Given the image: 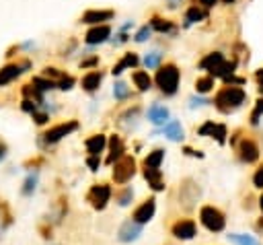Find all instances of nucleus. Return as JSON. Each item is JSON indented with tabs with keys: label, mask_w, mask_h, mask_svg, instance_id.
Wrapping results in <instances>:
<instances>
[{
	"label": "nucleus",
	"mask_w": 263,
	"mask_h": 245,
	"mask_svg": "<svg viewBox=\"0 0 263 245\" xmlns=\"http://www.w3.org/2000/svg\"><path fill=\"white\" fill-rule=\"evenodd\" d=\"M164 148H154L146 154V159L142 161V169H160L162 161H164Z\"/></svg>",
	"instance_id": "obj_23"
},
{
	"label": "nucleus",
	"mask_w": 263,
	"mask_h": 245,
	"mask_svg": "<svg viewBox=\"0 0 263 245\" xmlns=\"http://www.w3.org/2000/svg\"><path fill=\"white\" fill-rule=\"evenodd\" d=\"M132 80H134V84L138 86V91H150V89H152V78H150L148 72H144V70H136V72L132 74Z\"/></svg>",
	"instance_id": "obj_29"
},
{
	"label": "nucleus",
	"mask_w": 263,
	"mask_h": 245,
	"mask_svg": "<svg viewBox=\"0 0 263 245\" xmlns=\"http://www.w3.org/2000/svg\"><path fill=\"white\" fill-rule=\"evenodd\" d=\"M179 2H181V0H166V6H168V8H177Z\"/></svg>",
	"instance_id": "obj_48"
},
{
	"label": "nucleus",
	"mask_w": 263,
	"mask_h": 245,
	"mask_svg": "<svg viewBox=\"0 0 263 245\" xmlns=\"http://www.w3.org/2000/svg\"><path fill=\"white\" fill-rule=\"evenodd\" d=\"M113 198H115V204L125 208L134 202V187L132 185H119L115 191H113Z\"/></svg>",
	"instance_id": "obj_25"
},
{
	"label": "nucleus",
	"mask_w": 263,
	"mask_h": 245,
	"mask_svg": "<svg viewBox=\"0 0 263 245\" xmlns=\"http://www.w3.org/2000/svg\"><path fill=\"white\" fill-rule=\"evenodd\" d=\"M142 173H144V179L152 191H164L166 185H164V177H162L160 169H142Z\"/></svg>",
	"instance_id": "obj_19"
},
{
	"label": "nucleus",
	"mask_w": 263,
	"mask_h": 245,
	"mask_svg": "<svg viewBox=\"0 0 263 245\" xmlns=\"http://www.w3.org/2000/svg\"><path fill=\"white\" fill-rule=\"evenodd\" d=\"M150 35H152V27H150V25H144V27H142V29L136 33V37H134V39H136L138 43H144V41H146Z\"/></svg>",
	"instance_id": "obj_35"
},
{
	"label": "nucleus",
	"mask_w": 263,
	"mask_h": 245,
	"mask_svg": "<svg viewBox=\"0 0 263 245\" xmlns=\"http://www.w3.org/2000/svg\"><path fill=\"white\" fill-rule=\"evenodd\" d=\"M142 231H144V226L142 224H138L136 220H132V218H125L121 224H119V229H117V241L119 243H123V245H129V243H136L140 237H142Z\"/></svg>",
	"instance_id": "obj_9"
},
{
	"label": "nucleus",
	"mask_w": 263,
	"mask_h": 245,
	"mask_svg": "<svg viewBox=\"0 0 263 245\" xmlns=\"http://www.w3.org/2000/svg\"><path fill=\"white\" fill-rule=\"evenodd\" d=\"M183 152H185V154H189V156H197V159H203V154H201L199 150H193V148H189V146H185V148H183Z\"/></svg>",
	"instance_id": "obj_43"
},
{
	"label": "nucleus",
	"mask_w": 263,
	"mask_h": 245,
	"mask_svg": "<svg viewBox=\"0 0 263 245\" xmlns=\"http://www.w3.org/2000/svg\"><path fill=\"white\" fill-rule=\"evenodd\" d=\"M205 19H208V12H205L201 6L193 4V6H189L187 12H185V23H183V27H191L193 23H199V21H205Z\"/></svg>",
	"instance_id": "obj_27"
},
{
	"label": "nucleus",
	"mask_w": 263,
	"mask_h": 245,
	"mask_svg": "<svg viewBox=\"0 0 263 245\" xmlns=\"http://www.w3.org/2000/svg\"><path fill=\"white\" fill-rule=\"evenodd\" d=\"M107 146H109V154H107V159H105L107 165H113V163H117L121 156H125V144H123V140H121L119 134H111V138L107 140Z\"/></svg>",
	"instance_id": "obj_13"
},
{
	"label": "nucleus",
	"mask_w": 263,
	"mask_h": 245,
	"mask_svg": "<svg viewBox=\"0 0 263 245\" xmlns=\"http://www.w3.org/2000/svg\"><path fill=\"white\" fill-rule=\"evenodd\" d=\"M111 167H113L111 179H113V183H117V185H127V183L132 181V177L136 175V159H134L132 154L121 156V159H119L117 163H113Z\"/></svg>",
	"instance_id": "obj_5"
},
{
	"label": "nucleus",
	"mask_w": 263,
	"mask_h": 245,
	"mask_svg": "<svg viewBox=\"0 0 263 245\" xmlns=\"http://www.w3.org/2000/svg\"><path fill=\"white\" fill-rule=\"evenodd\" d=\"M197 134H199V136H210V138H214L218 144H224V142H226V136H228V130H226L224 124L205 121L201 128H197Z\"/></svg>",
	"instance_id": "obj_11"
},
{
	"label": "nucleus",
	"mask_w": 263,
	"mask_h": 245,
	"mask_svg": "<svg viewBox=\"0 0 263 245\" xmlns=\"http://www.w3.org/2000/svg\"><path fill=\"white\" fill-rule=\"evenodd\" d=\"M113 10H99V8H90L86 10L82 16H80V23H86V25H105V21H111L113 19Z\"/></svg>",
	"instance_id": "obj_14"
},
{
	"label": "nucleus",
	"mask_w": 263,
	"mask_h": 245,
	"mask_svg": "<svg viewBox=\"0 0 263 245\" xmlns=\"http://www.w3.org/2000/svg\"><path fill=\"white\" fill-rule=\"evenodd\" d=\"M31 86H33L35 91H39L41 95H43L45 91H53V89H58L55 80L45 78V76H35V78H33V82H31Z\"/></svg>",
	"instance_id": "obj_31"
},
{
	"label": "nucleus",
	"mask_w": 263,
	"mask_h": 245,
	"mask_svg": "<svg viewBox=\"0 0 263 245\" xmlns=\"http://www.w3.org/2000/svg\"><path fill=\"white\" fill-rule=\"evenodd\" d=\"M162 62V54L160 51H150L144 56V66L146 68H158Z\"/></svg>",
	"instance_id": "obj_33"
},
{
	"label": "nucleus",
	"mask_w": 263,
	"mask_h": 245,
	"mask_svg": "<svg viewBox=\"0 0 263 245\" xmlns=\"http://www.w3.org/2000/svg\"><path fill=\"white\" fill-rule=\"evenodd\" d=\"M39 233H41V237H43V239H51V237H53V235H51V233H53V229L49 226V222L39 224Z\"/></svg>",
	"instance_id": "obj_40"
},
{
	"label": "nucleus",
	"mask_w": 263,
	"mask_h": 245,
	"mask_svg": "<svg viewBox=\"0 0 263 245\" xmlns=\"http://www.w3.org/2000/svg\"><path fill=\"white\" fill-rule=\"evenodd\" d=\"M129 95H132V91L127 89L125 82H115V84H113V97H115V99L123 101V99H127Z\"/></svg>",
	"instance_id": "obj_34"
},
{
	"label": "nucleus",
	"mask_w": 263,
	"mask_h": 245,
	"mask_svg": "<svg viewBox=\"0 0 263 245\" xmlns=\"http://www.w3.org/2000/svg\"><path fill=\"white\" fill-rule=\"evenodd\" d=\"M31 117L35 119V124H37V126H43V124H47V119H49V113H47L45 109H37V111H35Z\"/></svg>",
	"instance_id": "obj_36"
},
{
	"label": "nucleus",
	"mask_w": 263,
	"mask_h": 245,
	"mask_svg": "<svg viewBox=\"0 0 263 245\" xmlns=\"http://www.w3.org/2000/svg\"><path fill=\"white\" fill-rule=\"evenodd\" d=\"M37 183H39V175H37V171H35V173H29V175L25 177V181H23L21 194H23L25 198L33 196V194H35V189H37Z\"/></svg>",
	"instance_id": "obj_30"
},
{
	"label": "nucleus",
	"mask_w": 263,
	"mask_h": 245,
	"mask_svg": "<svg viewBox=\"0 0 263 245\" xmlns=\"http://www.w3.org/2000/svg\"><path fill=\"white\" fill-rule=\"evenodd\" d=\"M140 64V58L134 54V51H129V54H125L113 68H111V72H113V76H119L123 70H127V68H136Z\"/></svg>",
	"instance_id": "obj_24"
},
{
	"label": "nucleus",
	"mask_w": 263,
	"mask_h": 245,
	"mask_svg": "<svg viewBox=\"0 0 263 245\" xmlns=\"http://www.w3.org/2000/svg\"><path fill=\"white\" fill-rule=\"evenodd\" d=\"M160 132H162L168 140H173V142H181V140L185 138V130H183L181 121H177V119H168V121L162 126Z\"/></svg>",
	"instance_id": "obj_20"
},
{
	"label": "nucleus",
	"mask_w": 263,
	"mask_h": 245,
	"mask_svg": "<svg viewBox=\"0 0 263 245\" xmlns=\"http://www.w3.org/2000/svg\"><path fill=\"white\" fill-rule=\"evenodd\" d=\"M257 82H259V91L263 93V68L257 72Z\"/></svg>",
	"instance_id": "obj_47"
},
{
	"label": "nucleus",
	"mask_w": 263,
	"mask_h": 245,
	"mask_svg": "<svg viewBox=\"0 0 263 245\" xmlns=\"http://www.w3.org/2000/svg\"><path fill=\"white\" fill-rule=\"evenodd\" d=\"M138 119H140V107H138V105H134V107L125 109V111L119 115L117 124H119V126H123L125 130H132V128H136V126H138Z\"/></svg>",
	"instance_id": "obj_21"
},
{
	"label": "nucleus",
	"mask_w": 263,
	"mask_h": 245,
	"mask_svg": "<svg viewBox=\"0 0 263 245\" xmlns=\"http://www.w3.org/2000/svg\"><path fill=\"white\" fill-rule=\"evenodd\" d=\"M253 185L257 189H263V165H259L255 169V173H253Z\"/></svg>",
	"instance_id": "obj_37"
},
{
	"label": "nucleus",
	"mask_w": 263,
	"mask_h": 245,
	"mask_svg": "<svg viewBox=\"0 0 263 245\" xmlns=\"http://www.w3.org/2000/svg\"><path fill=\"white\" fill-rule=\"evenodd\" d=\"M234 148H236V152H238V159H240L242 163H247V165H251V163H255V161L259 159V146H257V142L251 140V138H242L238 144H234Z\"/></svg>",
	"instance_id": "obj_10"
},
{
	"label": "nucleus",
	"mask_w": 263,
	"mask_h": 245,
	"mask_svg": "<svg viewBox=\"0 0 263 245\" xmlns=\"http://www.w3.org/2000/svg\"><path fill=\"white\" fill-rule=\"evenodd\" d=\"M27 68H31V62H16V64H8V66H4L2 70H0V86H4V84H8V82H12L14 78H18Z\"/></svg>",
	"instance_id": "obj_12"
},
{
	"label": "nucleus",
	"mask_w": 263,
	"mask_h": 245,
	"mask_svg": "<svg viewBox=\"0 0 263 245\" xmlns=\"http://www.w3.org/2000/svg\"><path fill=\"white\" fill-rule=\"evenodd\" d=\"M154 214H156V198L154 196H150V198H146V200H142L134 210H132V220H136L138 224H142V226H146L152 218H154Z\"/></svg>",
	"instance_id": "obj_8"
},
{
	"label": "nucleus",
	"mask_w": 263,
	"mask_h": 245,
	"mask_svg": "<svg viewBox=\"0 0 263 245\" xmlns=\"http://www.w3.org/2000/svg\"><path fill=\"white\" fill-rule=\"evenodd\" d=\"M168 233L173 235V239L185 243V241H193L197 237V222L189 216H183V218H177L168 224Z\"/></svg>",
	"instance_id": "obj_6"
},
{
	"label": "nucleus",
	"mask_w": 263,
	"mask_h": 245,
	"mask_svg": "<svg viewBox=\"0 0 263 245\" xmlns=\"http://www.w3.org/2000/svg\"><path fill=\"white\" fill-rule=\"evenodd\" d=\"M189 103H191V107H195V105H205V103H210V101H205V99H195V97H191V99H189Z\"/></svg>",
	"instance_id": "obj_46"
},
{
	"label": "nucleus",
	"mask_w": 263,
	"mask_h": 245,
	"mask_svg": "<svg viewBox=\"0 0 263 245\" xmlns=\"http://www.w3.org/2000/svg\"><path fill=\"white\" fill-rule=\"evenodd\" d=\"M146 115H148V121L154 124V126H164V124L171 119L168 109H166L164 105H160V103H152V105L148 107Z\"/></svg>",
	"instance_id": "obj_16"
},
{
	"label": "nucleus",
	"mask_w": 263,
	"mask_h": 245,
	"mask_svg": "<svg viewBox=\"0 0 263 245\" xmlns=\"http://www.w3.org/2000/svg\"><path fill=\"white\" fill-rule=\"evenodd\" d=\"M86 167H88L92 173H97L99 167H101V159H99V156H86Z\"/></svg>",
	"instance_id": "obj_39"
},
{
	"label": "nucleus",
	"mask_w": 263,
	"mask_h": 245,
	"mask_svg": "<svg viewBox=\"0 0 263 245\" xmlns=\"http://www.w3.org/2000/svg\"><path fill=\"white\" fill-rule=\"evenodd\" d=\"M111 200H113V187H111L109 183H105V181L92 183V185L88 187V191H86V202H88V206H90L92 210H97V212H103V210L109 206Z\"/></svg>",
	"instance_id": "obj_4"
},
{
	"label": "nucleus",
	"mask_w": 263,
	"mask_h": 245,
	"mask_svg": "<svg viewBox=\"0 0 263 245\" xmlns=\"http://www.w3.org/2000/svg\"><path fill=\"white\" fill-rule=\"evenodd\" d=\"M55 84H58V89H62V91H70V89H72V84H74V78L64 74L60 80H55Z\"/></svg>",
	"instance_id": "obj_38"
},
{
	"label": "nucleus",
	"mask_w": 263,
	"mask_h": 245,
	"mask_svg": "<svg viewBox=\"0 0 263 245\" xmlns=\"http://www.w3.org/2000/svg\"><path fill=\"white\" fill-rule=\"evenodd\" d=\"M115 37H117V39H113V43H115V45H121V43H125V41H127V35H125L123 31H121L119 35H115Z\"/></svg>",
	"instance_id": "obj_44"
},
{
	"label": "nucleus",
	"mask_w": 263,
	"mask_h": 245,
	"mask_svg": "<svg viewBox=\"0 0 263 245\" xmlns=\"http://www.w3.org/2000/svg\"><path fill=\"white\" fill-rule=\"evenodd\" d=\"M101 80H103V72L90 70V72H86V74L82 76L80 84H82V89H84L86 93H95V91L101 86Z\"/></svg>",
	"instance_id": "obj_22"
},
{
	"label": "nucleus",
	"mask_w": 263,
	"mask_h": 245,
	"mask_svg": "<svg viewBox=\"0 0 263 245\" xmlns=\"http://www.w3.org/2000/svg\"><path fill=\"white\" fill-rule=\"evenodd\" d=\"M179 78H181L179 68L175 64H164V66H158V72H156L154 80H156V86L160 89V93L171 97L179 89Z\"/></svg>",
	"instance_id": "obj_3"
},
{
	"label": "nucleus",
	"mask_w": 263,
	"mask_h": 245,
	"mask_svg": "<svg viewBox=\"0 0 263 245\" xmlns=\"http://www.w3.org/2000/svg\"><path fill=\"white\" fill-rule=\"evenodd\" d=\"M97 64H99V58H97V56H92V58H88V60L80 62V66H82V68H90V66H97Z\"/></svg>",
	"instance_id": "obj_42"
},
{
	"label": "nucleus",
	"mask_w": 263,
	"mask_h": 245,
	"mask_svg": "<svg viewBox=\"0 0 263 245\" xmlns=\"http://www.w3.org/2000/svg\"><path fill=\"white\" fill-rule=\"evenodd\" d=\"M78 130V121L76 119H68V121H62V124H55L51 128H47L43 134H41V142L51 146V144H58L62 138L70 136L72 132Z\"/></svg>",
	"instance_id": "obj_7"
},
{
	"label": "nucleus",
	"mask_w": 263,
	"mask_h": 245,
	"mask_svg": "<svg viewBox=\"0 0 263 245\" xmlns=\"http://www.w3.org/2000/svg\"><path fill=\"white\" fill-rule=\"evenodd\" d=\"M84 148L88 152V156H99L105 148H107V136L105 134H92L84 140Z\"/></svg>",
	"instance_id": "obj_18"
},
{
	"label": "nucleus",
	"mask_w": 263,
	"mask_h": 245,
	"mask_svg": "<svg viewBox=\"0 0 263 245\" xmlns=\"http://www.w3.org/2000/svg\"><path fill=\"white\" fill-rule=\"evenodd\" d=\"M197 2H199V6H201V8H212L218 0H197Z\"/></svg>",
	"instance_id": "obj_45"
},
{
	"label": "nucleus",
	"mask_w": 263,
	"mask_h": 245,
	"mask_svg": "<svg viewBox=\"0 0 263 245\" xmlns=\"http://www.w3.org/2000/svg\"><path fill=\"white\" fill-rule=\"evenodd\" d=\"M247 101V93L240 89V86H224L218 91L216 99H214V105L218 111L222 113H232L234 109H238L242 103Z\"/></svg>",
	"instance_id": "obj_1"
},
{
	"label": "nucleus",
	"mask_w": 263,
	"mask_h": 245,
	"mask_svg": "<svg viewBox=\"0 0 263 245\" xmlns=\"http://www.w3.org/2000/svg\"><path fill=\"white\" fill-rule=\"evenodd\" d=\"M222 2H224V4H232L234 0H222Z\"/></svg>",
	"instance_id": "obj_51"
},
{
	"label": "nucleus",
	"mask_w": 263,
	"mask_h": 245,
	"mask_svg": "<svg viewBox=\"0 0 263 245\" xmlns=\"http://www.w3.org/2000/svg\"><path fill=\"white\" fill-rule=\"evenodd\" d=\"M109 37H111V27L109 25H97V27L88 29V33L84 35V41L88 45H99V43H105Z\"/></svg>",
	"instance_id": "obj_15"
},
{
	"label": "nucleus",
	"mask_w": 263,
	"mask_h": 245,
	"mask_svg": "<svg viewBox=\"0 0 263 245\" xmlns=\"http://www.w3.org/2000/svg\"><path fill=\"white\" fill-rule=\"evenodd\" d=\"M150 27H152V31H158V33H164V35H175L177 33V25L173 21H166V19H160V16H152Z\"/></svg>",
	"instance_id": "obj_26"
},
{
	"label": "nucleus",
	"mask_w": 263,
	"mask_h": 245,
	"mask_svg": "<svg viewBox=\"0 0 263 245\" xmlns=\"http://www.w3.org/2000/svg\"><path fill=\"white\" fill-rule=\"evenodd\" d=\"M226 239L234 245H259V239L253 235H247V233H228Z\"/></svg>",
	"instance_id": "obj_28"
},
{
	"label": "nucleus",
	"mask_w": 263,
	"mask_h": 245,
	"mask_svg": "<svg viewBox=\"0 0 263 245\" xmlns=\"http://www.w3.org/2000/svg\"><path fill=\"white\" fill-rule=\"evenodd\" d=\"M226 60H224V56L220 54V51H212V54H208L201 62H199V68L201 70H208L210 72V76L214 78L216 76V72L222 68V64H224Z\"/></svg>",
	"instance_id": "obj_17"
},
{
	"label": "nucleus",
	"mask_w": 263,
	"mask_h": 245,
	"mask_svg": "<svg viewBox=\"0 0 263 245\" xmlns=\"http://www.w3.org/2000/svg\"><path fill=\"white\" fill-rule=\"evenodd\" d=\"M197 218H199V224L212 235H218L226 229V214L214 204H203L197 212Z\"/></svg>",
	"instance_id": "obj_2"
},
{
	"label": "nucleus",
	"mask_w": 263,
	"mask_h": 245,
	"mask_svg": "<svg viewBox=\"0 0 263 245\" xmlns=\"http://www.w3.org/2000/svg\"><path fill=\"white\" fill-rule=\"evenodd\" d=\"M259 208H261V212H263V194H261V198H259Z\"/></svg>",
	"instance_id": "obj_50"
},
{
	"label": "nucleus",
	"mask_w": 263,
	"mask_h": 245,
	"mask_svg": "<svg viewBox=\"0 0 263 245\" xmlns=\"http://www.w3.org/2000/svg\"><path fill=\"white\" fill-rule=\"evenodd\" d=\"M4 156H6V146H4L2 142H0V161H2Z\"/></svg>",
	"instance_id": "obj_49"
},
{
	"label": "nucleus",
	"mask_w": 263,
	"mask_h": 245,
	"mask_svg": "<svg viewBox=\"0 0 263 245\" xmlns=\"http://www.w3.org/2000/svg\"><path fill=\"white\" fill-rule=\"evenodd\" d=\"M212 89H214V78L212 76H201V78L195 80V91L197 93L203 95V93H210Z\"/></svg>",
	"instance_id": "obj_32"
},
{
	"label": "nucleus",
	"mask_w": 263,
	"mask_h": 245,
	"mask_svg": "<svg viewBox=\"0 0 263 245\" xmlns=\"http://www.w3.org/2000/svg\"><path fill=\"white\" fill-rule=\"evenodd\" d=\"M261 113H263V99H259V101H257V105H255V111H253V115H251V121H253V124H257V121H259L257 117H259Z\"/></svg>",
	"instance_id": "obj_41"
}]
</instances>
